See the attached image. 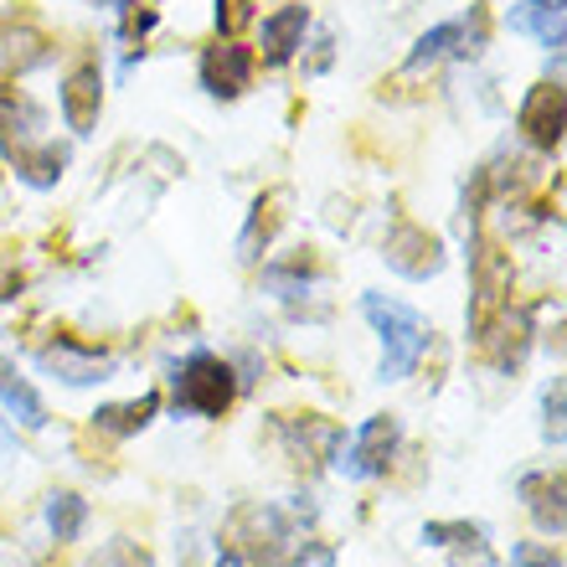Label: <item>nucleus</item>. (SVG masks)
Segmentation results:
<instances>
[{"instance_id": "19", "label": "nucleus", "mask_w": 567, "mask_h": 567, "mask_svg": "<svg viewBox=\"0 0 567 567\" xmlns=\"http://www.w3.org/2000/svg\"><path fill=\"white\" fill-rule=\"evenodd\" d=\"M93 567H150V553L135 542H109L104 553L93 557Z\"/></svg>"}, {"instance_id": "8", "label": "nucleus", "mask_w": 567, "mask_h": 567, "mask_svg": "<svg viewBox=\"0 0 567 567\" xmlns=\"http://www.w3.org/2000/svg\"><path fill=\"white\" fill-rule=\"evenodd\" d=\"M423 542L444 547V553L454 557V567H485V563H491V532H485V526L433 522V526H423Z\"/></svg>"}, {"instance_id": "6", "label": "nucleus", "mask_w": 567, "mask_h": 567, "mask_svg": "<svg viewBox=\"0 0 567 567\" xmlns=\"http://www.w3.org/2000/svg\"><path fill=\"white\" fill-rule=\"evenodd\" d=\"M248 78H254V52L238 42H217L202 58V83H207V93H217V99H238L243 89H248Z\"/></svg>"}, {"instance_id": "11", "label": "nucleus", "mask_w": 567, "mask_h": 567, "mask_svg": "<svg viewBox=\"0 0 567 567\" xmlns=\"http://www.w3.org/2000/svg\"><path fill=\"white\" fill-rule=\"evenodd\" d=\"M99 68H78L68 83H62V120H68V130H78V135H89L93 120H99Z\"/></svg>"}, {"instance_id": "17", "label": "nucleus", "mask_w": 567, "mask_h": 567, "mask_svg": "<svg viewBox=\"0 0 567 567\" xmlns=\"http://www.w3.org/2000/svg\"><path fill=\"white\" fill-rule=\"evenodd\" d=\"M155 413H161V392H145V398H135V403H109V408H99V413H93V423H99L104 433H120V439H124V433H140V429H145Z\"/></svg>"}, {"instance_id": "22", "label": "nucleus", "mask_w": 567, "mask_h": 567, "mask_svg": "<svg viewBox=\"0 0 567 567\" xmlns=\"http://www.w3.org/2000/svg\"><path fill=\"white\" fill-rule=\"evenodd\" d=\"M547 433H553V444H563V382H553L547 392Z\"/></svg>"}, {"instance_id": "3", "label": "nucleus", "mask_w": 567, "mask_h": 567, "mask_svg": "<svg viewBox=\"0 0 567 567\" xmlns=\"http://www.w3.org/2000/svg\"><path fill=\"white\" fill-rule=\"evenodd\" d=\"M233 403V372L217 357H192L176 372V408L196 419H223Z\"/></svg>"}, {"instance_id": "16", "label": "nucleus", "mask_w": 567, "mask_h": 567, "mask_svg": "<svg viewBox=\"0 0 567 567\" xmlns=\"http://www.w3.org/2000/svg\"><path fill=\"white\" fill-rule=\"evenodd\" d=\"M475 31L464 27V21H449V27H433L429 37H419V47H413V68H423V62H439V58H449V52H454V58H464V52H475Z\"/></svg>"}, {"instance_id": "4", "label": "nucleus", "mask_w": 567, "mask_h": 567, "mask_svg": "<svg viewBox=\"0 0 567 567\" xmlns=\"http://www.w3.org/2000/svg\"><path fill=\"white\" fill-rule=\"evenodd\" d=\"M392 444H398V419H367L357 429V439L341 449V475L346 480H377L382 470H388V460H392Z\"/></svg>"}, {"instance_id": "5", "label": "nucleus", "mask_w": 567, "mask_h": 567, "mask_svg": "<svg viewBox=\"0 0 567 567\" xmlns=\"http://www.w3.org/2000/svg\"><path fill=\"white\" fill-rule=\"evenodd\" d=\"M42 367L58 377V382H68V388H93V382H109V377H114V357H104V351H83V346H73V341L47 346Z\"/></svg>"}, {"instance_id": "7", "label": "nucleus", "mask_w": 567, "mask_h": 567, "mask_svg": "<svg viewBox=\"0 0 567 567\" xmlns=\"http://www.w3.org/2000/svg\"><path fill=\"white\" fill-rule=\"evenodd\" d=\"M388 264L398 274H408V279H429V274H439V264H444V254H439V238H429L423 227L403 223L398 233L388 238Z\"/></svg>"}, {"instance_id": "20", "label": "nucleus", "mask_w": 567, "mask_h": 567, "mask_svg": "<svg viewBox=\"0 0 567 567\" xmlns=\"http://www.w3.org/2000/svg\"><path fill=\"white\" fill-rule=\"evenodd\" d=\"M254 21V0H217V27L233 37V31H243Z\"/></svg>"}, {"instance_id": "9", "label": "nucleus", "mask_w": 567, "mask_h": 567, "mask_svg": "<svg viewBox=\"0 0 567 567\" xmlns=\"http://www.w3.org/2000/svg\"><path fill=\"white\" fill-rule=\"evenodd\" d=\"M0 145L16 155V165H27L37 150H47L42 114H37L27 99H0Z\"/></svg>"}, {"instance_id": "12", "label": "nucleus", "mask_w": 567, "mask_h": 567, "mask_svg": "<svg viewBox=\"0 0 567 567\" xmlns=\"http://www.w3.org/2000/svg\"><path fill=\"white\" fill-rule=\"evenodd\" d=\"M305 27H310L305 6H284V11H274L269 21H264V62H269V68H284V62L295 58Z\"/></svg>"}, {"instance_id": "14", "label": "nucleus", "mask_w": 567, "mask_h": 567, "mask_svg": "<svg viewBox=\"0 0 567 567\" xmlns=\"http://www.w3.org/2000/svg\"><path fill=\"white\" fill-rule=\"evenodd\" d=\"M563 0H526L522 11H511V27L516 31H532L542 47H563Z\"/></svg>"}, {"instance_id": "2", "label": "nucleus", "mask_w": 567, "mask_h": 567, "mask_svg": "<svg viewBox=\"0 0 567 567\" xmlns=\"http://www.w3.org/2000/svg\"><path fill=\"white\" fill-rule=\"evenodd\" d=\"M227 537L238 542V557H258L264 567H284L295 563V542L299 532L289 526V516H284L279 506H248L233 516V526H227Z\"/></svg>"}, {"instance_id": "10", "label": "nucleus", "mask_w": 567, "mask_h": 567, "mask_svg": "<svg viewBox=\"0 0 567 567\" xmlns=\"http://www.w3.org/2000/svg\"><path fill=\"white\" fill-rule=\"evenodd\" d=\"M522 130L532 135V145H542V150H553L557 140H563V89H557V83L532 89V99H526V109H522Z\"/></svg>"}, {"instance_id": "13", "label": "nucleus", "mask_w": 567, "mask_h": 567, "mask_svg": "<svg viewBox=\"0 0 567 567\" xmlns=\"http://www.w3.org/2000/svg\"><path fill=\"white\" fill-rule=\"evenodd\" d=\"M522 495L532 501V516L542 522V532L563 537V470H553V475H526Z\"/></svg>"}, {"instance_id": "23", "label": "nucleus", "mask_w": 567, "mask_h": 567, "mask_svg": "<svg viewBox=\"0 0 567 567\" xmlns=\"http://www.w3.org/2000/svg\"><path fill=\"white\" fill-rule=\"evenodd\" d=\"M11 444H16V433H11V423L0 419V454H6V449H11Z\"/></svg>"}, {"instance_id": "1", "label": "nucleus", "mask_w": 567, "mask_h": 567, "mask_svg": "<svg viewBox=\"0 0 567 567\" xmlns=\"http://www.w3.org/2000/svg\"><path fill=\"white\" fill-rule=\"evenodd\" d=\"M361 310L382 330V382H398L419 367L423 346H429V326H423V315L403 299H388V295H367L361 299Z\"/></svg>"}, {"instance_id": "24", "label": "nucleus", "mask_w": 567, "mask_h": 567, "mask_svg": "<svg viewBox=\"0 0 567 567\" xmlns=\"http://www.w3.org/2000/svg\"><path fill=\"white\" fill-rule=\"evenodd\" d=\"M217 567H248V557H238V553H233V557H223V563H217Z\"/></svg>"}, {"instance_id": "21", "label": "nucleus", "mask_w": 567, "mask_h": 567, "mask_svg": "<svg viewBox=\"0 0 567 567\" xmlns=\"http://www.w3.org/2000/svg\"><path fill=\"white\" fill-rule=\"evenodd\" d=\"M511 567H563V563H557L553 547H542V542H522L516 557H511Z\"/></svg>"}, {"instance_id": "18", "label": "nucleus", "mask_w": 567, "mask_h": 567, "mask_svg": "<svg viewBox=\"0 0 567 567\" xmlns=\"http://www.w3.org/2000/svg\"><path fill=\"white\" fill-rule=\"evenodd\" d=\"M47 526H52V537L58 542H78L83 537V526H89V501L73 495V491L47 495Z\"/></svg>"}, {"instance_id": "15", "label": "nucleus", "mask_w": 567, "mask_h": 567, "mask_svg": "<svg viewBox=\"0 0 567 567\" xmlns=\"http://www.w3.org/2000/svg\"><path fill=\"white\" fill-rule=\"evenodd\" d=\"M0 403H6V413H11L21 429H42L47 423V408H42V398H37V388H31L27 377H16L11 367H0Z\"/></svg>"}]
</instances>
